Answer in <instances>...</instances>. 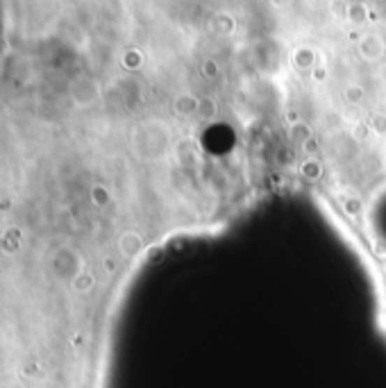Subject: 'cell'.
I'll return each instance as SVG.
<instances>
[{
	"label": "cell",
	"mask_w": 386,
	"mask_h": 388,
	"mask_svg": "<svg viewBox=\"0 0 386 388\" xmlns=\"http://www.w3.org/2000/svg\"><path fill=\"white\" fill-rule=\"evenodd\" d=\"M94 288V277L89 273H80L76 279H73V291L76 293H89Z\"/></svg>",
	"instance_id": "6da1fadb"
},
{
	"label": "cell",
	"mask_w": 386,
	"mask_h": 388,
	"mask_svg": "<svg viewBox=\"0 0 386 388\" xmlns=\"http://www.w3.org/2000/svg\"><path fill=\"white\" fill-rule=\"evenodd\" d=\"M94 197L96 202H107V191L105 188H94Z\"/></svg>",
	"instance_id": "7a4b0ae2"
}]
</instances>
